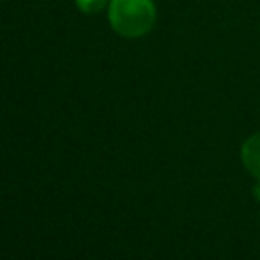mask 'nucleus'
<instances>
[{"instance_id": "f257e3e1", "label": "nucleus", "mask_w": 260, "mask_h": 260, "mask_svg": "<svg viewBox=\"0 0 260 260\" xmlns=\"http://www.w3.org/2000/svg\"><path fill=\"white\" fill-rule=\"evenodd\" d=\"M108 20L118 35L136 39L154 26L156 8L152 0H110Z\"/></svg>"}, {"instance_id": "f03ea898", "label": "nucleus", "mask_w": 260, "mask_h": 260, "mask_svg": "<svg viewBox=\"0 0 260 260\" xmlns=\"http://www.w3.org/2000/svg\"><path fill=\"white\" fill-rule=\"evenodd\" d=\"M242 160H244V167L248 169V173L260 181V132L252 134L242 144Z\"/></svg>"}, {"instance_id": "7ed1b4c3", "label": "nucleus", "mask_w": 260, "mask_h": 260, "mask_svg": "<svg viewBox=\"0 0 260 260\" xmlns=\"http://www.w3.org/2000/svg\"><path fill=\"white\" fill-rule=\"evenodd\" d=\"M108 0H75V6L85 14H95L102 8H106Z\"/></svg>"}]
</instances>
